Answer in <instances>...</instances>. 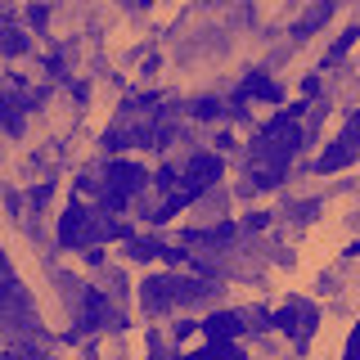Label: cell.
Listing matches in <instances>:
<instances>
[{
	"instance_id": "6da1fadb",
	"label": "cell",
	"mask_w": 360,
	"mask_h": 360,
	"mask_svg": "<svg viewBox=\"0 0 360 360\" xmlns=\"http://www.w3.org/2000/svg\"><path fill=\"white\" fill-rule=\"evenodd\" d=\"M297 140H302V108H288V112H279L275 122H266L262 135H257V144H252V153H248V180H252L257 189L279 185L284 167L292 162V153H297Z\"/></svg>"
},
{
	"instance_id": "3957f363",
	"label": "cell",
	"mask_w": 360,
	"mask_h": 360,
	"mask_svg": "<svg viewBox=\"0 0 360 360\" xmlns=\"http://www.w3.org/2000/svg\"><path fill=\"white\" fill-rule=\"evenodd\" d=\"M140 302H144V311H149L153 320H167V315L202 311V307H212V302H221V284H217V279H202V275L167 270V275L144 279Z\"/></svg>"
},
{
	"instance_id": "5b68a950",
	"label": "cell",
	"mask_w": 360,
	"mask_h": 360,
	"mask_svg": "<svg viewBox=\"0 0 360 360\" xmlns=\"http://www.w3.org/2000/svg\"><path fill=\"white\" fill-rule=\"evenodd\" d=\"M270 320H275V329H284L297 347H307L311 333H315V324H320V311H315L311 302H288V307H279Z\"/></svg>"
},
{
	"instance_id": "7a4b0ae2",
	"label": "cell",
	"mask_w": 360,
	"mask_h": 360,
	"mask_svg": "<svg viewBox=\"0 0 360 360\" xmlns=\"http://www.w3.org/2000/svg\"><path fill=\"white\" fill-rule=\"evenodd\" d=\"M153 176L144 172V162H131V158H108L104 167H95L86 180H82V194L95 198V207L112 217V212H127L135 202H144Z\"/></svg>"
},
{
	"instance_id": "8992f818",
	"label": "cell",
	"mask_w": 360,
	"mask_h": 360,
	"mask_svg": "<svg viewBox=\"0 0 360 360\" xmlns=\"http://www.w3.org/2000/svg\"><path fill=\"white\" fill-rule=\"evenodd\" d=\"M234 108H243V104H279V86L270 82V72H252V77H243L239 90H234V99H230Z\"/></svg>"
},
{
	"instance_id": "277c9868",
	"label": "cell",
	"mask_w": 360,
	"mask_h": 360,
	"mask_svg": "<svg viewBox=\"0 0 360 360\" xmlns=\"http://www.w3.org/2000/svg\"><path fill=\"white\" fill-rule=\"evenodd\" d=\"M122 225H112L99 207H86V202H68L63 221H59V243L72 248V252H90V248H104L108 239H117Z\"/></svg>"
}]
</instances>
